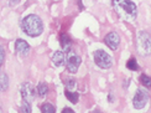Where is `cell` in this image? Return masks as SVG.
<instances>
[{"label":"cell","instance_id":"cell-2","mask_svg":"<svg viewBox=\"0 0 151 113\" xmlns=\"http://www.w3.org/2000/svg\"><path fill=\"white\" fill-rule=\"evenodd\" d=\"M21 28L26 35H29L31 37H36V36H40L42 34L43 22L37 15L31 14V15H27L22 19Z\"/></svg>","mask_w":151,"mask_h":113},{"label":"cell","instance_id":"cell-21","mask_svg":"<svg viewBox=\"0 0 151 113\" xmlns=\"http://www.w3.org/2000/svg\"><path fill=\"white\" fill-rule=\"evenodd\" d=\"M62 113H74V111H73V109H71V108H63Z\"/></svg>","mask_w":151,"mask_h":113},{"label":"cell","instance_id":"cell-3","mask_svg":"<svg viewBox=\"0 0 151 113\" xmlns=\"http://www.w3.org/2000/svg\"><path fill=\"white\" fill-rule=\"evenodd\" d=\"M136 50L141 56L147 57L151 55V37L146 31H140L136 37Z\"/></svg>","mask_w":151,"mask_h":113},{"label":"cell","instance_id":"cell-4","mask_svg":"<svg viewBox=\"0 0 151 113\" xmlns=\"http://www.w3.org/2000/svg\"><path fill=\"white\" fill-rule=\"evenodd\" d=\"M94 62H96L97 66H99L100 68H104V70L110 68L113 66L111 56H109L104 50H97L94 52Z\"/></svg>","mask_w":151,"mask_h":113},{"label":"cell","instance_id":"cell-18","mask_svg":"<svg viewBox=\"0 0 151 113\" xmlns=\"http://www.w3.org/2000/svg\"><path fill=\"white\" fill-rule=\"evenodd\" d=\"M32 112V108H31V103L26 102V101H22L21 103V107H20V113H31Z\"/></svg>","mask_w":151,"mask_h":113},{"label":"cell","instance_id":"cell-10","mask_svg":"<svg viewBox=\"0 0 151 113\" xmlns=\"http://www.w3.org/2000/svg\"><path fill=\"white\" fill-rule=\"evenodd\" d=\"M67 57H66V55L63 51H56L52 56V62H53V65L55 66H62V65H65V62H66Z\"/></svg>","mask_w":151,"mask_h":113},{"label":"cell","instance_id":"cell-11","mask_svg":"<svg viewBox=\"0 0 151 113\" xmlns=\"http://www.w3.org/2000/svg\"><path fill=\"white\" fill-rule=\"evenodd\" d=\"M36 91H37V93H39V96H40V97H45V96L47 95V92H48V87H47L46 83L41 82V83L37 85Z\"/></svg>","mask_w":151,"mask_h":113},{"label":"cell","instance_id":"cell-1","mask_svg":"<svg viewBox=\"0 0 151 113\" xmlns=\"http://www.w3.org/2000/svg\"><path fill=\"white\" fill-rule=\"evenodd\" d=\"M114 11L125 21H134L137 16V8L131 0H111Z\"/></svg>","mask_w":151,"mask_h":113},{"label":"cell","instance_id":"cell-12","mask_svg":"<svg viewBox=\"0 0 151 113\" xmlns=\"http://www.w3.org/2000/svg\"><path fill=\"white\" fill-rule=\"evenodd\" d=\"M0 86H1V91H6L9 87V77L5 72H1V77H0Z\"/></svg>","mask_w":151,"mask_h":113},{"label":"cell","instance_id":"cell-6","mask_svg":"<svg viewBox=\"0 0 151 113\" xmlns=\"http://www.w3.org/2000/svg\"><path fill=\"white\" fill-rule=\"evenodd\" d=\"M20 92H21V96H22V99L26 102H32L35 99V96H36V91L34 88V86L31 85L30 82H24L20 87Z\"/></svg>","mask_w":151,"mask_h":113},{"label":"cell","instance_id":"cell-22","mask_svg":"<svg viewBox=\"0 0 151 113\" xmlns=\"http://www.w3.org/2000/svg\"><path fill=\"white\" fill-rule=\"evenodd\" d=\"M19 1H20V0H9V4L10 5H16Z\"/></svg>","mask_w":151,"mask_h":113},{"label":"cell","instance_id":"cell-5","mask_svg":"<svg viewBox=\"0 0 151 113\" xmlns=\"http://www.w3.org/2000/svg\"><path fill=\"white\" fill-rule=\"evenodd\" d=\"M149 101V93L147 91L142 90V88H139L136 91L135 96H134V99H133V104L136 109H141L146 106Z\"/></svg>","mask_w":151,"mask_h":113},{"label":"cell","instance_id":"cell-13","mask_svg":"<svg viewBox=\"0 0 151 113\" xmlns=\"http://www.w3.org/2000/svg\"><path fill=\"white\" fill-rule=\"evenodd\" d=\"M71 43H72V41H71V39H70V37H68L67 35H62V36H61V45H62V47H63L65 50L70 51Z\"/></svg>","mask_w":151,"mask_h":113},{"label":"cell","instance_id":"cell-8","mask_svg":"<svg viewBox=\"0 0 151 113\" xmlns=\"http://www.w3.org/2000/svg\"><path fill=\"white\" fill-rule=\"evenodd\" d=\"M104 42H105V45L109 46L111 50H116L119 43H120V37H119V35L116 33L111 31V33L106 34V36L104 37Z\"/></svg>","mask_w":151,"mask_h":113},{"label":"cell","instance_id":"cell-23","mask_svg":"<svg viewBox=\"0 0 151 113\" xmlns=\"http://www.w3.org/2000/svg\"><path fill=\"white\" fill-rule=\"evenodd\" d=\"M94 113H102V112H99V111H96V112H94Z\"/></svg>","mask_w":151,"mask_h":113},{"label":"cell","instance_id":"cell-16","mask_svg":"<svg viewBox=\"0 0 151 113\" xmlns=\"http://www.w3.org/2000/svg\"><path fill=\"white\" fill-rule=\"evenodd\" d=\"M127 67L129 68V70L131 71H136V70H139V65H137V62L134 57H131L130 60H128L127 62Z\"/></svg>","mask_w":151,"mask_h":113},{"label":"cell","instance_id":"cell-19","mask_svg":"<svg viewBox=\"0 0 151 113\" xmlns=\"http://www.w3.org/2000/svg\"><path fill=\"white\" fill-rule=\"evenodd\" d=\"M74 86H76V81H74V80H67V81H66V87H67V90L74 88Z\"/></svg>","mask_w":151,"mask_h":113},{"label":"cell","instance_id":"cell-17","mask_svg":"<svg viewBox=\"0 0 151 113\" xmlns=\"http://www.w3.org/2000/svg\"><path fill=\"white\" fill-rule=\"evenodd\" d=\"M140 82L146 87V88H151V77H149L147 75L142 73L140 76Z\"/></svg>","mask_w":151,"mask_h":113},{"label":"cell","instance_id":"cell-9","mask_svg":"<svg viewBox=\"0 0 151 113\" xmlns=\"http://www.w3.org/2000/svg\"><path fill=\"white\" fill-rule=\"evenodd\" d=\"M15 51L19 56H21V57H25V56H27L29 52H30V45L25 41V40H21L19 39L16 40L15 42Z\"/></svg>","mask_w":151,"mask_h":113},{"label":"cell","instance_id":"cell-14","mask_svg":"<svg viewBox=\"0 0 151 113\" xmlns=\"http://www.w3.org/2000/svg\"><path fill=\"white\" fill-rule=\"evenodd\" d=\"M40 108H41V113H56L55 106L51 103H43Z\"/></svg>","mask_w":151,"mask_h":113},{"label":"cell","instance_id":"cell-15","mask_svg":"<svg viewBox=\"0 0 151 113\" xmlns=\"http://www.w3.org/2000/svg\"><path fill=\"white\" fill-rule=\"evenodd\" d=\"M66 97L68 101H71L72 103H77L78 102V98H79V95L78 93H74V92H71V91H66Z\"/></svg>","mask_w":151,"mask_h":113},{"label":"cell","instance_id":"cell-7","mask_svg":"<svg viewBox=\"0 0 151 113\" xmlns=\"http://www.w3.org/2000/svg\"><path fill=\"white\" fill-rule=\"evenodd\" d=\"M81 57L78 55H76L73 51H68V56H67V70L71 73H76L78 71V67L81 65Z\"/></svg>","mask_w":151,"mask_h":113},{"label":"cell","instance_id":"cell-20","mask_svg":"<svg viewBox=\"0 0 151 113\" xmlns=\"http://www.w3.org/2000/svg\"><path fill=\"white\" fill-rule=\"evenodd\" d=\"M4 60H5V52H4V47L0 46V64H4Z\"/></svg>","mask_w":151,"mask_h":113}]
</instances>
